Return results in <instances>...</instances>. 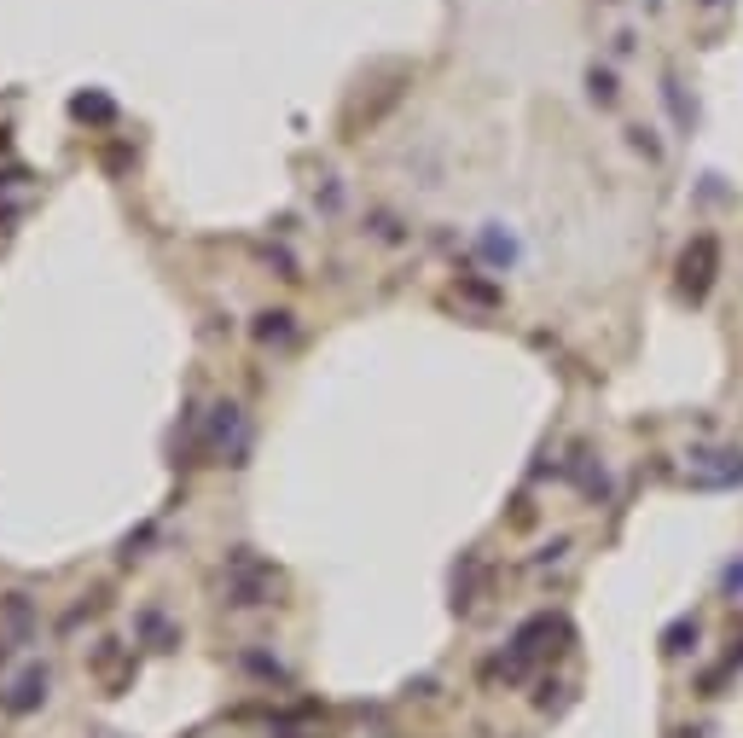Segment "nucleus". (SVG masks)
Wrapping results in <instances>:
<instances>
[{
  "label": "nucleus",
  "instance_id": "5",
  "mask_svg": "<svg viewBox=\"0 0 743 738\" xmlns=\"http://www.w3.org/2000/svg\"><path fill=\"white\" fill-rule=\"evenodd\" d=\"M703 6H720V0H703Z\"/></svg>",
  "mask_w": 743,
  "mask_h": 738
},
{
  "label": "nucleus",
  "instance_id": "1",
  "mask_svg": "<svg viewBox=\"0 0 743 738\" xmlns=\"http://www.w3.org/2000/svg\"><path fill=\"white\" fill-rule=\"evenodd\" d=\"M715 274H720V244L708 239V233H697V239L686 244V256H679V291H686L691 303H703L708 286H715Z\"/></svg>",
  "mask_w": 743,
  "mask_h": 738
},
{
  "label": "nucleus",
  "instance_id": "4",
  "mask_svg": "<svg viewBox=\"0 0 743 738\" xmlns=\"http://www.w3.org/2000/svg\"><path fill=\"white\" fill-rule=\"evenodd\" d=\"M593 99H604V105L615 99V76L610 70H593Z\"/></svg>",
  "mask_w": 743,
  "mask_h": 738
},
{
  "label": "nucleus",
  "instance_id": "3",
  "mask_svg": "<svg viewBox=\"0 0 743 738\" xmlns=\"http://www.w3.org/2000/svg\"><path fill=\"white\" fill-rule=\"evenodd\" d=\"M691 646H697V622H679L674 634H668V651L679 657V651H691Z\"/></svg>",
  "mask_w": 743,
  "mask_h": 738
},
{
  "label": "nucleus",
  "instance_id": "2",
  "mask_svg": "<svg viewBox=\"0 0 743 738\" xmlns=\"http://www.w3.org/2000/svg\"><path fill=\"white\" fill-rule=\"evenodd\" d=\"M46 692V674H29V681L18 686V698H12V710H29V703H36Z\"/></svg>",
  "mask_w": 743,
  "mask_h": 738
}]
</instances>
